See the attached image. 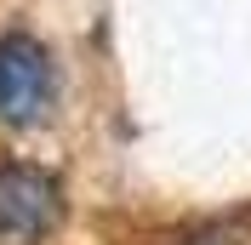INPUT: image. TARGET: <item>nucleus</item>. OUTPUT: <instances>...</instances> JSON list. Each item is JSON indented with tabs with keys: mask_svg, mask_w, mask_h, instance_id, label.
<instances>
[{
	"mask_svg": "<svg viewBox=\"0 0 251 245\" xmlns=\"http://www.w3.org/2000/svg\"><path fill=\"white\" fill-rule=\"evenodd\" d=\"M63 217V188L34 166H0V245H40Z\"/></svg>",
	"mask_w": 251,
	"mask_h": 245,
	"instance_id": "nucleus-1",
	"label": "nucleus"
},
{
	"mask_svg": "<svg viewBox=\"0 0 251 245\" xmlns=\"http://www.w3.org/2000/svg\"><path fill=\"white\" fill-rule=\"evenodd\" d=\"M51 103V51L34 34H0V120L34 125Z\"/></svg>",
	"mask_w": 251,
	"mask_h": 245,
	"instance_id": "nucleus-2",
	"label": "nucleus"
}]
</instances>
